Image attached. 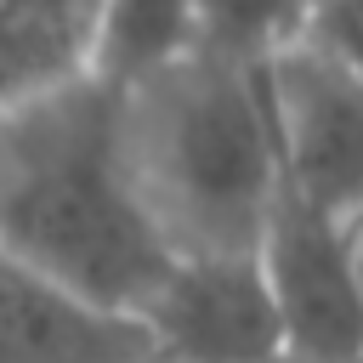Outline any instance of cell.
Returning <instances> with one entry per match:
<instances>
[{
  "label": "cell",
  "mask_w": 363,
  "mask_h": 363,
  "mask_svg": "<svg viewBox=\"0 0 363 363\" xmlns=\"http://www.w3.org/2000/svg\"><path fill=\"white\" fill-rule=\"evenodd\" d=\"M289 17L204 11L199 45L136 85H113L130 187L176 261L255 255L267 233L284 176L261 57Z\"/></svg>",
  "instance_id": "6da1fadb"
},
{
  "label": "cell",
  "mask_w": 363,
  "mask_h": 363,
  "mask_svg": "<svg viewBox=\"0 0 363 363\" xmlns=\"http://www.w3.org/2000/svg\"><path fill=\"white\" fill-rule=\"evenodd\" d=\"M0 250L119 318H142L170 278L176 255L130 187L108 79L0 119Z\"/></svg>",
  "instance_id": "7a4b0ae2"
},
{
  "label": "cell",
  "mask_w": 363,
  "mask_h": 363,
  "mask_svg": "<svg viewBox=\"0 0 363 363\" xmlns=\"http://www.w3.org/2000/svg\"><path fill=\"white\" fill-rule=\"evenodd\" d=\"M261 79L284 193L352 233L363 221V79L306 34L301 11L261 57Z\"/></svg>",
  "instance_id": "3957f363"
},
{
  "label": "cell",
  "mask_w": 363,
  "mask_h": 363,
  "mask_svg": "<svg viewBox=\"0 0 363 363\" xmlns=\"http://www.w3.org/2000/svg\"><path fill=\"white\" fill-rule=\"evenodd\" d=\"M267 295L284 323V352L301 363H352L363 352V289L352 272V233L278 193L255 244Z\"/></svg>",
  "instance_id": "277c9868"
},
{
  "label": "cell",
  "mask_w": 363,
  "mask_h": 363,
  "mask_svg": "<svg viewBox=\"0 0 363 363\" xmlns=\"http://www.w3.org/2000/svg\"><path fill=\"white\" fill-rule=\"evenodd\" d=\"M153 340V363H272L284 357V323L255 255L176 261L159 295L136 318Z\"/></svg>",
  "instance_id": "5b68a950"
},
{
  "label": "cell",
  "mask_w": 363,
  "mask_h": 363,
  "mask_svg": "<svg viewBox=\"0 0 363 363\" xmlns=\"http://www.w3.org/2000/svg\"><path fill=\"white\" fill-rule=\"evenodd\" d=\"M0 363H153V340L0 250Z\"/></svg>",
  "instance_id": "8992f818"
},
{
  "label": "cell",
  "mask_w": 363,
  "mask_h": 363,
  "mask_svg": "<svg viewBox=\"0 0 363 363\" xmlns=\"http://www.w3.org/2000/svg\"><path fill=\"white\" fill-rule=\"evenodd\" d=\"M102 6H0V119L96 79Z\"/></svg>",
  "instance_id": "52a82bcc"
},
{
  "label": "cell",
  "mask_w": 363,
  "mask_h": 363,
  "mask_svg": "<svg viewBox=\"0 0 363 363\" xmlns=\"http://www.w3.org/2000/svg\"><path fill=\"white\" fill-rule=\"evenodd\" d=\"M204 11H159V6H102V40H96V79L136 85L153 68L176 62L187 45H199Z\"/></svg>",
  "instance_id": "ba28073f"
},
{
  "label": "cell",
  "mask_w": 363,
  "mask_h": 363,
  "mask_svg": "<svg viewBox=\"0 0 363 363\" xmlns=\"http://www.w3.org/2000/svg\"><path fill=\"white\" fill-rule=\"evenodd\" d=\"M306 34L363 79V6H318V11H301Z\"/></svg>",
  "instance_id": "9c48e42d"
},
{
  "label": "cell",
  "mask_w": 363,
  "mask_h": 363,
  "mask_svg": "<svg viewBox=\"0 0 363 363\" xmlns=\"http://www.w3.org/2000/svg\"><path fill=\"white\" fill-rule=\"evenodd\" d=\"M352 272H357V289H363V221L352 227Z\"/></svg>",
  "instance_id": "30bf717a"
},
{
  "label": "cell",
  "mask_w": 363,
  "mask_h": 363,
  "mask_svg": "<svg viewBox=\"0 0 363 363\" xmlns=\"http://www.w3.org/2000/svg\"><path fill=\"white\" fill-rule=\"evenodd\" d=\"M272 363H301V357H289V352H284V357H272Z\"/></svg>",
  "instance_id": "8fae6325"
},
{
  "label": "cell",
  "mask_w": 363,
  "mask_h": 363,
  "mask_svg": "<svg viewBox=\"0 0 363 363\" xmlns=\"http://www.w3.org/2000/svg\"><path fill=\"white\" fill-rule=\"evenodd\" d=\"M352 363H363V352H357V357H352Z\"/></svg>",
  "instance_id": "7c38bea8"
}]
</instances>
